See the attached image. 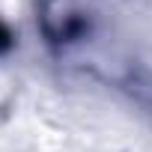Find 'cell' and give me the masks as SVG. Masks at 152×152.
Masks as SVG:
<instances>
[{
	"instance_id": "obj_1",
	"label": "cell",
	"mask_w": 152,
	"mask_h": 152,
	"mask_svg": "<svg viewBox=\"0 0 152 152\" xmlns=\"http://www.w3.org/2000/svg\"><path fill=\"white\" fill-rule=\"evenodd\" d=\"M87 27L84 15L72 0H45L42 3V30L51 42H72Z\"/></svg>"
}]
</instances>
